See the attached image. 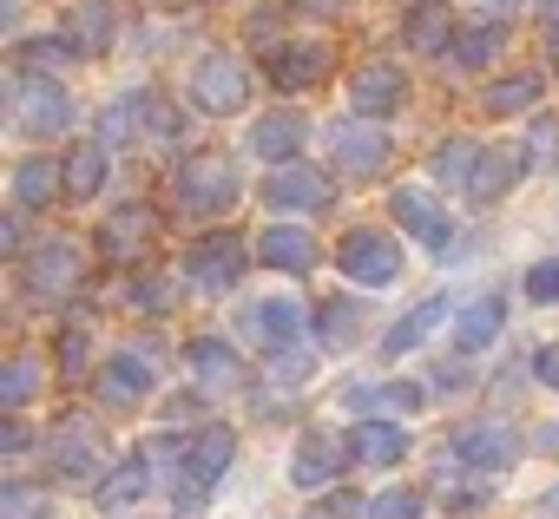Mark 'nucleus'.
<instances>
[{"mask_svg": "<svg viewBox=\"0 0 559 519\" xmlns=\"http://www.w3.org/2000/svg\"><path fill=\"white\" fill-rule=\"evenodd\" d=\"M0 112H8V125L27 132V138H53V132H67V119H73L67 93H60L53 80H34V73H21L8 93H0Z\"/></svg>", "mask_w": 559, "mask_h": 519, "instance_id": "f257e3e1", "label": "nucleus"}, {"mask_svg": "<svg viewBox=\"0 0 559 519\" xmlns=\"http://www.w3.org/2000/svg\"><path fill=\"white\" fill-rule=\"evenodd\" d=\"M230 460H237V434H230V427H204V434L178 454V512H198L204 493L224 480Z\"/></svg>", "mask_w": 559, "mask_h": 519, "instance_id": "f03ea898", "label": "nucleus"}, {"mask_svg": "<svg viewBox=\"0 0 559 519\" xmlns=\"http://www.w3.org/2000/svg\"><path fill=\"white\" fill-rule=\"evenodd\" d=\"M178 197L198 210V217H224L237 204V165L224 152H191L178 165Z\"/></svg>", "mask_w": 559, "mask_h": 519, "instance_id": "7ed1b4c3", "label": "nucleus"}, {"mask_svg": "<svg viewBox=\"0 0 559 519\" xmlns=\"http://www.w3.org/2000/svg\"><path fill=\"white\" fill-rule=\"evenodd\" d=\"M336 264H343V277L362 283V290H389V283L402 277V243H395L389 230H349L343 250H336Z\"/></svg>", "mask_w": 559, "mask_h": 519, "instance_id": "20e7f679", "label": "nucleus"}, {"mask_svg": "<svg viewBox=\"0 0 559 519\" xmlns=\"http://www.w3.org/2000/svg\"><path fill=\"white\" fill-rule=\"evenodd\" d=\"M191 99H198L211 119L243 112V106H250V73H243V60H237V53H204V60L191 67Z\"/></svg>", "mask_w": 559, "mask_h": 519, "instance_id": "39448f33", "label": "nucleus"}, {"mask_svg": "<svg viewBox=\"0 0 559 519\" xmlns=\"http://www.w3.org/2000/svg\"><path fill=\"white\" fill-rule=\"evenodd\" d=\"M520 434L507 427V421H467L461 434H454V460H467L474 473H507L513 460H520Z\"/></svg>", "mask_w": 559, "mask_h": 519, "instance_id": "423d86ee", "label": "nucleus"}, {"mask_svg": "<svg viewBox=\"0 0 559 519\" xmlns=\"http://www.w3.org/2000/svg\"><path fill=\"white\" fill-rule=\"evenodd\" d=\"M191 290H204V297H224V290H237L243 283V243L230 237V230H217V237H204L198 250H191Z\"/></svg>", "mask_w": 559, "mask_h": 519, "instance_id": "0eeeda50", "label": "nucleus"}, {"mask_svg": "<svg viewBox=\"0 0 559 519\" xmlns=\"http://www.w3.org/2000/svg\"><path fill=\"white\" fill-rule=\"evenodd\" d=\"M330 152L349 178H376L389 165V132L376 119H343V125H330Z\"/></svg>", "mask_w": 559, "mask_h": 519, "instance_id": "6e6552de", "label": "nucleus"}, {"mask_svg": "<svg viewBox=\"0 0 559 519\" xmlns=\"http://www.w3.org/2000/svg\"><path fill=\"white\" fill-rule=\"evenodd\" d=\"M243 336H250L263 355L297 349V342H304V303H290V297H263V303H250V310H243Z\"/></svg>", "mask_w": 559, "mask_h": 519, "instance_id": "1a4fd4ad", "label": "nucleus"}, {"mask_svg": "<svg viewBox=\"0 0 559 519\" xmlns=\"http://www.w3.org/2000/svg\"><path fill=\"white\" fill-rule=\"evenodd\" d=\"M343 467H349V440H336V434H323V427H310V434L297 440V460H290V480H297L304 493H323V486H336V480H343Z\"/></svg>", "mask_w": 559, "mask_h": 519, "instance_id": "9d476101", "label": "nucleus"}, {"mask_svg": "<svg viewBox=\"0 0 559 519\" xmlns=\"http://www.w3.org/2000/svg\"><path fill=\"white\" fill-rule=\"evenodd\" d=\"M27 290H34L40 303H60V297H73V290H80V250H73L67 237L40 243V250L27 256Z\"/></svg>", "mask_w": 559, "mask_h": 519, "instance_id": "9b49d317", "label": "nucleus"}, {"mask_svg": "<svg viewBox=\"0 0 559 519\" xmlns=\"http://www.w3.org/2000/svg\"><path fill=\"white\" fill-rule=\"evenodd\" d=\"M389 210H395V224H402L408 237H421L428 250H448V237H454V224H448V210L435 204V191H428V184H395V197H389Z\"/></svg>", "mask_w": 559, "mask_h": 519, "instance_id": "f8f14e48", "label": "nucleus"}, {"mask_svg": "<svg viewBox=\"0 0 559 519\" xmlns=\"http://www.w3.org/2000/svg\"><path fill=\"white\" fill-rule=\"evenodd\" d=\"M152 237H158V210L152 204H119L106 217V230H99V250L112 256V264H139V256L152 250Z\"/></svg>", "mask_w": 559, "mask_h": 519, "instance_id": "ddd939ff", "label": "nucleus"}, {"mask_svg": "<svg viewBox=\"0 0 559 519\" xmlns=\"http://www.w3.org/2000/svg\"><path fill=\"white\" fill-rule=\"evenodd\" d=\"M99 460H106V440H99L93 414H67L53 427V467L73 473V480H86V473H99Z\"/></svg>", "mask_w": 559, "mask_h": 519, "instance_id": "4468645a", "label": "nucleus"}, {"mask_svg": "<svg viewBox=\"0 0 559 519\" xmlns=\"http://www.w3.org/2000/svg\"><path fill=\"white\" fill-rule=\"evenodd\" d=\"M263 204L270 210H323L330 204V178L310 171V165H276L270 184H263Z\"/></svg>", "mask_w": 559, "mask_h": 519, "instance_id": "2eb2a0df", "label": "nucleus"}, {"mask_svg": "<svg viewBox=\"0 0 559 519\" xmlns=\"http://www.w3.org/2000/svg\"><path fill=\"white\" fill-rule=\"evenodd\" d=\"M112 34H119V14H112V0H80V8L67 14V47L80 53V60H99V53H112Z\"/></svg>", "mask_w": 559, "mask_h": 519, "instance_id": "dca6fc26", "label": "nucleus"}, {"mask_svg": "<svg viewBox=\"0 0 559 519\" xmlns=\"http://www.w3.org/2000/svg\"><path fill=\"white\" fill-rule=\"evenodd\" d=\"M185 362H191V375H198L204 395H230V388H243V362H237V349L217 342V336H198V342L185 349Z\"/></svg>", "mask_w": 559, "mask_h": 519, "instance_id": "f3484780", "label": "nucleus"}, {"mask_svg": "<svg viewBox=\"0 0 559 519\" xmlns=\"http://www.w3.org/2000/svg\"><path fill=\"white\" fill-rule=\"evenodd\" d=\"M257 256H263L270 270L304 277V270H317V237H310L304 224H270V230L257 237Z\"/></svg>", "mask_w": 559, "mask_h": 519, "instance_id": "a211bd4d", "label": "nucleus"}, {"mask_svg": "<svg viewBox=\"0 0 559 519\" xmlns=\"http://www.w3.org/2000/svg\"><path fill=\"white\" fill-rule=\"evenodd\" d=\"M145 395H152V362H145V355H112V362L99 369V401H106V408L126 414V408H139Z\"/></svg>", "mask_w": 559, "mask_h": 519, "instance_id": "6ab92c4d", "label": "nucleus"}, {"mask_svg": "<svg viewBox=\"0 0 559 519\" xmlns=\"http://www.w3.org/2000/svg\"><path fill=\"white\" fill-rule=\"evenodd\" d=\"M349 99H356V112H362V119H389V112H402L408 80H402L395 67H362V73H356V86H349Z\"/></svg>", "mask_w": 559, "mask_h": 519, "instance_id": "aec40b11", "label": "nucleus"}, {"mask_svg": "<svg viewBox=\"0 0 559 519\" xmlns=\"http://www.w3.org/2000/svg\"><path fill=\"white\" fill-rule=\"evenodd\" d=\"M126 125H132V138H178V106L158 93V86H132L126 93Z\"/></svg>", "mask_w": 559, "mask_h": 519, "instance_id": "412c9836", "label": "nucleus"}, {"mask_svg": "<svg viewBox=\"0 0 559 519\" xmlns=\"http://www.w3.org/2000/svg\"><path fill=\"white\" fill-rule=\"evenodd\" d=\"M323 73H330V47H284V40L270 47V80L284 86V93H304Z\"/></svg>", "mask_w": 559, "mask_h": 519, "instance_id": "4be33fe9", "label": "nucleus"}, {"mask_svg": "<svg viewBox=\"0 0 559 519\" xmlns=\"http://www.w3.org/2000/svg\"><path fill=\"white\" fill-rule=\"evenodd\" d=\"M421 401H428V388H415V382H376V388L369 382H349L343 388V408H356V414H382V408L389 414H415Z\"/></svg>", "mask_w": 559, "mask_h": 519, "instance_id": "5701e85b", "label": "nucleus"}, {"mask_svg": "<svg viewBox=\"0 0 559 519\" xmlns=\"http://www.w3.org/2000/svg\"><path fill=\"white\" fill-rule=\"evenodd\" d=\"M520 184V158H507V152H493V145H480V158H474V171H467V197L474 204H500L507 191Z\"/></svg>", "mask_w": 559, "mask_h": 519, "instance_id": "b1692460", "label": "nucleus"}, {"mask_svg": "<svg viewBox=\"0 0 559 519\" xmlns=\"http://www.w3.org/2000/svg\"><path fill=\"white\" fill-rule=\"evenodd\" d=\"M349 460H362V467H395V460H408V427H395V421H362V427L349 434Z\"/></svg>", "mask_w": 559, "mask_h": 519, "instance_id": "393cba45", "label": "nucleus"}, {"mask_svg": "<svg viewBox=\"0 0 559 519\" xmlns=\"http://www.w3.org/2000/svg\"><path fill=\"white\" fill-rule=\"evenodd\" d=\"M304 119L297 112H263L257 119V132H250V145H257V158H270V165H290L297 152H304Z\"/></svg>", "mask_w": 559, "mask_h": 519, "instance_id": "a878e982", "label": "nucleus"}, {"mask_svg": "<svg viewBox=\"0 0 559 519\" xmlns=\"http://www.w3.org/2000/svg\"><path fill=\"white\" fill-rule=\"evenodd\" d=\"M402 34H408L415 53H448V40H454V8H448V0H421V8H408Z\"/></svg>", "mask_w": 559, "mask_h": 519, "instance_id": "bb28decb", "label": "nucleus"}, {"mask_svg": "<svg viewBox=\"0 0 559 519\" xmlns=\"http://www.w3.org/2000/svg\"><path fill=\"white\" fill-rule=\"evenodd\" d=\"M500 47H507V34H500L493 21L454 27V40H448V53H454V67H461V73H480L487 60H500Z\"/></svg>", "mask_w": 559, "mask_h": 519, "instance_id": "cd10ccee", "label": "nucleus"}, {"mask_svg": "<svg viewBox=\"0 0 559 519\" xmlns=\"http://www.w3.org/2000/svg\"><path fill=\"white\" fill-rule=\"evenodd\" d=\"M441 316H448V297H428V303H415V310H408V316H402V323L382 336V349H389V355H408V349H421V342L441 329Z\"/></svg>", "mask_w": 559, "mask_h": 519, "instance_id": "c85d7f7f", "label": "nucleus"}, {"mask_svg": "<svg viewBox=\"0 0 559 519\" xmlns=\"http://www.w3.org/2000/svg\"><path fill=\"white\" fill-rule=\"evenodd\" d=\"M539 73H507V80H493L487 93H480V112L487 119H507V112H526V106H539Z\"/></svg>", "mask_w": 559, "mask_h": 519, "instance_id": "c756f323", "label": "nucleus"}, {"mask_svg": "<svg viewBox=\"0 0 559 519\" xmlns=\"http://www.w3.org/2000/svg\"><path fill=\"white\" fill-rule=\"evenodd\" d=\"M500 323H507V303H500V297H474V303L461 310V323H454V342L474 355V349H487V342L500 336Z\"/></svg>", "mask_w": 559, "mask_h": 519, "instance_id": "7c9ffc66", "label": "nucleus"}, {"mask_svg": "<svg viewBox=\"0 0 559 519\" xmlns=\"http://www.w3.org/2000/svg\"><path fill=\"white\" fill-rule=\"evenodd\" d=\"M145 486H152V467H145V454H126L106 480H99V506L106 512H119V506H132V499H145Z\"/></svg>", "mask_w": 559, "mask_h": 519, "instance_id": "2f4dec72", "label": "nucleus"}, {"mask_svg": "<svg viewBox=\"0 0 559 519\" xmlns=\"http://www.w3.org/2000/svg\"><path fill=\"white\" fill-rule=\"evenodd\" d=\"M317 336H323V349H356V336H362V303L330 297V303L317 310Z\"/></svg>", "mask_w": 559, "mask_h": 519, "instance_id": "473e14b6", "label": "nucleus"}, {"mask_svg": "<svg viewBox=\"0 0 559 519\" xmlns=\"http://www.w3.org/2000/svg\"><path fill=\"white\" fill-rule=\"evenodd\" d=\"M60 184H67L73 197H93V191L106 184V145H73L67 165H60Z\"/></svg>", "mask_w": 559, "mask_h": 519, "instance_id": "72a5a7b5", "label": "nucleus"}, {"mask_svg": "<svg viewBox=\"0 0 559 519\" xmlns=\"http://www.w3.org/2000/svg\"><path fill=\"white\" fill-rule=\"evenodd\" d=\"M14 197H21L27 210L53 204V197H60V165H53V158H27V165L14 171Z\"/></svg>", "mask_w": 559, "mask_h": 519, "instance_id": "f704fd0d", "label": "nucleus"}, {"mask_svg": "<svg viewBox=\"0 0 559 519\" xmlns=\"http://www.w3.org/2000/svg\"><path fill=\"white\" fill-rule=\"evenodd\" d=\"M0 519H53V493L34 480H0Z\"/></svg>", "mask_w": 559, "mask_h": 519, "instance_id": "c9c22d12", "label": "nucleus"}, {"mask_svg": "<svg viewBox=\"0 0 559 519\" xmlns=\"http://www.w3.org/2000/svg\"><path fill=\"white\" fill-rule=\"evenodd\" d=\"M34 395H40V362L34 355L0 362V408H27Z\"/></svg>", "mask_w": 559, "mask_h": 519, "instance_id": "e433bc0d", "label": "nucleus"}, {"mask_svg": "<svg viewBox=\"0 0 559 519\" xmlns=\"http://www.w3.org/2000/svg\"><path fill=\"white\" fill-rule=\"evenodd\" d=\"M474 158H480V138H448V145L435 152V178H441V184H467Z\"/></svg>", "mask_w": 559, "mask_h": 519, "instance_id": "4c0bfd02", "label": "nucleus"}, {"mask_svg": "<svg viewBox=\"0 0 559 519\" xmlns=\"http://www.w3.org/2000/svg\"><path fill=\"white\" fill-rule=\"evenodd\" d=\"M14 60H21L27 73H60V67L73 60V47H67V40H21Z\"/></svg>", "mask_w": 559, "mask_h": 519, "instance_id": "58836bf2", "label": "nucleus"}, {"mask_svg": "<svg viewBox=\"0 0 559 519\" xmlns=\"http://www.w3.org/2000/svg\"><path fill=\"white\" fill-rule=\"evenodd\" d=\"M362 519H421V493L389 486V493H376V499L362 506Z\"/></svg>", "mask_w": 559, "mask_h": 519, "instance_id": "ea45409f", "label": "nucleus"}, {"mask_svg": "<svg viewBox=\"0 0 559 519\" xmlns=\"http://www.w3.org/2000/svg\"><path fill=\"white\" fill-rule=\"evenodd\" d=\"M552 158H559V125H552V119H533V132H526V152H520V165L546 171Z\"/></svg>", "mask_w": 559, "mask_h": 519, "instance_id": "a19ab883", "label": "nucleus"}, {"mask_svg": "<svg viewBox=\"0 0 559 519\" xmlns=\"http://www.w3.org/2000/svg\"><path fill=\"white\" fill-rule=\"evenodd\" d=\"M362 506H369L362 493H343V486H330V493L310 506V519H362Z\"/></svg>", "mask_w": 559, "mask_h": 519, "instance_id": "79ce46f5", "label": "nucleus"}, {"mask_svg": "<svg viewBox=\"0 0 559 519\" xmlns=\"http://www.w3.org/2000/svg\"><path fill=\"white\" fill-rule=\"evenodd\" d=\"M526 297L533 303H559V256H539V264L526 270Z\"/></svg>", "mask_w": 559, "mask_h": 519, "instance_id": "37998d69", "label": "nucleus"}, {"mask_svg": "<svg viewBox=\"0 0 559 519\" xmlns=\"http://www.w3.org/2000/svg\"><path fill=\"white\" fill-rule=\"evenodd\" d=\"M304 375H310V349H276V355H270V382L297 388Z\"/></svg>", "mask_w": 559, "mask_h": 519, "instance_id": "c03bdc74", "label": "nucleus"}, {"mask_svg": "<svg viewBox=\"0 0 559 519\" xmlns=\"http://www.w3.org/2000/svg\"><path fill=\"white\" fill-rule=\"evenodd\" d=\"M132 303H139V310H171V283L139 277V283H132Z\"/></svg>", "mask_w": 559, "mask_h": 519, "instance_id": "a18cd8bd", "label": "nucleus"}, {"mask_svg": "<svg viewBox=\"0 0 559 519\" xmlns=\"http://www.w3.org/2000/svg\"><path fill=\"white\" fill-rule=\"evenodd\" d=\"M60 369L67 375H86V329H67L60 336Z\"/></svg>", "mask_w": 559, "mask_h": 519, "instance_id": "49530a36", "label": "nucleus"}, {"mask_svg": "<svg viewBox=\"0 0 559 519\" xmlns=\"http://www.w3.org/2000/svg\"><path fill=\"white\" fill-rule=\"evenodd\" d=\"M21 447H34V434H27L21 421H8V414H0V454H21Z\"/></svg>", "mask_w": 559, "mask_h": 519, "instance_id": "de8ad7c7", "label": "nucleus"}, {"mask_svg": "<svg viewBox=\"0 0 559 519\" xmlns=\"http://www.w3.org/2000/svg\"><path fill=\"white\" fill-rule=\"evenodd\" d=\"M533 375H539L546 388H559V342H546V349L533 355Z\"/></svg>", "mask_w": 559, "mask_h": 519, "instance_id": "09e8293b", "label": "nucleus"}, {"mask_svg": "<svg viewBox=\"0 0 559 519\" xmlns=\"http://www.w3.org/2000/svg\"><path fill=\"white\" fill-rule=\"evenodd\" d=\"M14 250H21V217L0 210V256H14Z\"/></svg>", "mask_w": 559, "mask_h": 519, "instance_id": "8fccbe9b", "label": "nucleus"}, {"mask_svg": "<svg viewBox=\"0 0 559 519\" xmlns=\"http://www.w3.org/2000/svg\"><path fill=\"white\" fill-rule=\"evenodd\" d=\"M297 8H304V14H343L349 0H297Z\"/></svg>", "mask_w": 559, "mask_h": 519, "instance_id": "3c124183", "label": "nucleus"}, {"mask_svg": "<svg viewBox=\"0 0 559 519\" xmlns=\"http://www.w3.org/2000/svg\"><path fill=\"white\" fill-rule=\"evenodd\" d=\"M539 21H546V34L559 40V0H539Z\"/></svg>", "mask_w": 559, "mask_h": 519, "instance_id": "603ef678", "label": "nucleus"}, {"mask_svg": "<svg viewBox=\"0 0 559 519\" xmlns=\"http://www.w3.org/2000/svg\"><path fill=\"white\" fill-rule=\"evenodd\" d=\"M546 512H552V519H559V486H546Z\"/></svg>", "mask_w": 559, "mask_h": 519, "instance_id": "864d4df0", "label": "nucleus"}]
</instances>
